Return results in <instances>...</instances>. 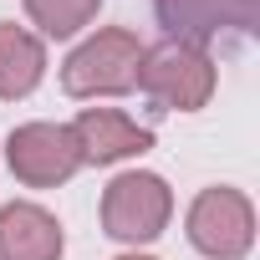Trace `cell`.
I'll return each mask as SVG.
<instances>
[{
    "label": "cell",
    "mask_w": 260,
    "mask_h": 260,
    "mask_svg": "<svg viewBox=\"0 0 260 260\" xmlns=\"http://www.w3.org/2000/svg\"><path fill=\"white\" fill-rule=\"evenodd\" d=\"M174 214V194L158 174L148 169H133V174H117L102 194V230L122 245H148L164 235Z\"/></svg>",
    "instance_id": "3957f363"
},
{
    "label": "cell",
    "mask_w": 260,
    "mask_h": 260,
    "mask_svg": "<svg viewBox=\"0 0 260 260\" xmlns=\"http://www.w3.org/2000/svg\"><path fill=\"white\" fill-rule=\"evenodd\" d=\"M102 0H26V16L46 31V36H77L92 16H97Z\"/></svg>",
    "instance_id": "30bf717a"
},
{
    "label": "cell",
    "mask_w": 260,
    "mask_h": 260,
    "mask_svg": "<svg viewBox=\"0 0 260 260\" xmlns=\"http://www.w3.org/2000/svg\"><path fill=\"white\" fill-rule=\"evenodd\" d=\"M158 21L174 31L169 41L204 46V41L219 36L224 26L250 31V26H255V0H158Z\"/></svg>",
    "instance_id": "52a82bcc"
},
{
    "label": "cell",
    "mask_w": 260,
    "mask_h": 260,
    "mask_svg": "<svg viewBox=\"0 0 260 260\" xmlns=\"http://www.w3.org/2000/svg\"><path fill=\"white\" fill-rule=\"evenodd\" d=\"M138 61H143V41H138L133 31L112 26V31L87 36V41L67 56L61 87H67L72 97H112V92H127V87L138 82Z\"/></svg>",
    "instance_id": "6da1fadb"
},
{
    "label": "cell",
    "mask_w": 260,
    "mask_h": 260,
    "mask_svg": "<svg viewBox=\"0 0 260 260\" xmlns=\"http://www.w3.org/2000/svg\"><path fill=\"white\" fill-rule=\"evenodd\" d=\"M41 77H46V46H41V36H31L26 26L0 21V97L16 102V97L36 92Z\"/></svg>",
    "instance_id": "9c48e42d"
},
{
    "label": "cell",
    "mask_w": 260,
    "mask_h": 260,
    "mask_svg": "<svg viewBox=\"0 0 260 260\" xmlns=\"http://www.w3.org/2000/svg\"><path fill=\"white\" fill-rule=\"evenodd\" d=\"M117 260H153V255H117Z\"/></svg>",
    "instance_id": "8fae6325"
},
{
    "label": "cell",
    "mask_w": 260,
    "mask_h": 260,
    "mask_svg": "<svg viewBox=\"0 0 260 260\" xmlns=\"http://www.w3.org/2000/svg\"><path fill=\"white\" fill-rule=\"evenodd\" d=\"M153 102L174 107V112H194L214 97V61L204 46H189V41H164L153 51H143L138 61V82Z\"/></svg>",
    "instance_id": "7a4b0ae2"
},
{
    "label": "cell",
    "mask_w": 260,
    "mask_h": 260,
    "mask_svg": "<svg viewBox=\"0 0 260 260\" xmlns=\"http://www.w3.org/2000/svg\"><path fill=\"white\" fill-rule=\"evenodd\" d=\"M82 164H117V158H138L143 148H153V133L138 127L133 117H122L112 107H87L72 122Z\"/></svg>",
    "instance_id": "8992f818"
},
{
    "label": "cell",
    "mask_w": 260,
    "mask_h": 260,
    "mask_svg": "<svg viewBox=\"0 0 260 260\" xmlns=\"http://www.w3.org/2000/svg\"><path fill=\"white\" fill-rule=\"evenodd\" d=\"M61 224L31 199L0 209V260H61Z\"/></svg>",
    "instance_id": "ba28073f"
},
{
    "label": "cell",
    "mask_w": 260,
    "mask_h": 260,
    "mask_svg": "<svg viewBox=\"0 0 260 260\" xmlns=\"http://www.w3.org/2000/svg\"><path fill=\"white\" fill-rule=\"evenodd\" d=\"M189 240L214 260H240L255 245V209L240 189H204L189 204Z\"/></svg>",
    "instance_id": "5b68a950"
},
{
    "label": "cell",
    "mask_w": 260,
    "mask_h": 260,
    "mask_svg": "<svg viewBox=\"0 0 260 260\" xmlns=\"http://www.w3.org/2000/svg\"><path fill=\"white\" fill-rule=\"evenodd\" d=\"M6 164L31 189H56L82 169V148L67 122H26L6 138Z\"/></svg>",
    "instance_id": "277c9868"
}]
</instances>
